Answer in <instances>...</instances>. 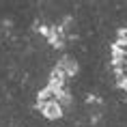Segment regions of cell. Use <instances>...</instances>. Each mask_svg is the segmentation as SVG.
I'll list each match as a JSON object with an SVG mask.
<instances>
[{"instance_id":"obj_1","label":"cell","mask_w":127,"mask_h":127,"mask_svg":"<svg viewBox=\"0 0 127 127\" xmlns=\"http://www.w3.org/2000/svg\"><path fill=\"white\" fill-rule=\"evenodd\" d=\"M39 108H41V114H43L47 121H58V119H63V114H65V108L60 106L58 101H50V103H43V106H39Z\"/></svg>"},{"instance_id":"obj_2","label":"cell","mask_w":127,"mask_h":127,"mask_svg":"<svg viewBox=\"0 0 127 127\" xmlns=\"http://www.w3.org/2000/svg\"><path fill=\"white\" fill-rule=\"evenodd\" d=\"M56 69L63 71L67 78H71V75L78 73V63H75V58H71V56H63V58L56 63Z\"/></svg>"}]
</instances>
